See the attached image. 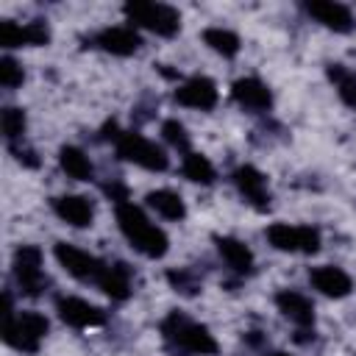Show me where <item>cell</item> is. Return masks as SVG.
Masks as SVG:
<instances>
[{"label": "cell", "instance_id": "obj_1", "mask_svg": "<svg viewBox=\"0 0 356 356\" xmlns=\"http://www.w3.org/2000/svg\"><path fill=\"white\" fill-rule=\"evenodd\" d=\"M159 331H161L164 345H167L170 353H175V356H214V353L220 350L214 334H211L203 323L192 320L189 314H184V312H178V309H172V312L161 320Z\"/></svg>", "mask_w": 356, "mask_h": 356}, {"label": "cell", "instance_id": "obj_2", "mask_svg": "<svg viewBox=\"0 0 356 356\" xmlns=\"http://www.w3.org/2000/svg\"><path fill=\"white\" fill-rule=\"evenodd\" d=\"M114 217H117V225L122 231V236L128 239V245L142 253L145 259H161L167 250H170V239L167 234L153 225L147 220V214L134 203V200H120L114 203Z\"/></svg>", "mask_w": 356, "mask_h": 356}, {"label": "cell", "instance_id": "obj_3", "mask_svg": "<svg viewBox=\"0 0 356 356\" xmlns=\"http://www.w3.org/2000/svg\"><path fill=\"white\" fill-rule=\"evenodd\" d=\"M122 14L128 19L131 28H145L156 36H175L181 31V14L178 8L167 6V3H145V0H134L122 6Z\"/></svg>", "mask_w": 356, "mask_h": 356}, {"label": "cell", "instance_id": "obj_4", "mask_svg": "<svg viewBox=\"0 0 356 356\" xmlns=\"http://www.w3.org/2000/svg\"><path fill=\"white\" fill-rule=\"evenodd\" d=\"M47 328H50L47 317L33 309L3 317V339L8 348H14L19 353H36L42 339L47 337Z\"/></svg>", "mask_w": 356, "mask_h": 356}, {"label": "cell", "instance_id": "obj_5", "mask_svg": "<svg viewBox=\"0 0 356 356\" xmlns=\"http://www.w3.org/2000/svg\"><path fill=\"white\" fill-rule=\"evenodd\" d=\"M114 150L122 161H131L147 172H164L170 167L167 153L156 142H150L147 136H142L136 131H120L114 139Z\"/></svg>", "mask_w": 356, "mask_h": 356}, {"label": "cell", "instance_id": "obj_6", "mask_svg": "<svg viewBox=\"0 0 356 356\" xmlns=\"http://www.w3.org/2000/svg\"><path fill=\"white\" fill-rule=\"evenodd\" d=\"M42 248L36 245H19L14 250V259H11V270H14V281L19 286L22 295L28 298H39L47 286V275L42 270Z\"/></svg>", "mask_w": 356, "mask_h": 356}, {"label": "cell", "instance_id": "obj_7", "mask_svg": "<svg viewBox=\"0 0 356 356\" xmlns=\"http://www.w3.org/2000/svg\"><path fill=\"white\" fill-rule=\"evenodd\" d=\"M264 236L281 253H317L320 250V231L314 225L270 222Z\"/></svg>", "mask_w": 356, "mask_h": 356}, {"label": "cell", "instance_id": "obj_8", "mask_svg": "<svg viewBox=\"0 0 356 356\" xmlns=\"http://www.w3.org/2000/svg\"><path fill=\"white\" fill-rule=\"evenodd\" d=\"M53 256L56 261L64 267V273H70L72 278L78 281H92L97 284V278L103 275L106 270V261H100L97 256H92L89 250L78 248V245H70V242H56L53 245Z\"/></svg>", "mask_w": 356, "mask_h": 356}, {"label": "cell", "instance_id": "obj_9", "mask_svg": "<svg viewBox=\"0 0 356 356\" xmlns=\"http://www.w3.org/2000/svg\"><path fill=\"white\" fill-rule=\"evenodd\" d=\"M231 181H234L236 192L242 195V200L250 203L256 211H267L270 209V184H267L261 170H256L253 164H239L231 172Z\"/></svg>", "mask_w": 356, "mask_h": 356}, {"label": "cell", "instance_id": "obj_10", "mask_svg": "<svg viewBox=\"0 0 356 356\" xmlns=\"http://www.w3.org/2000/svg\"><path fill=\"white\" fill-rule=\"evenodd\" d=\"M175 103L184 108H195V111H211L217 106V83L209 75H192L184 83H178V89L172 92Z\"/></svg>", "mask_w": 356, "mask_h": 356}, {"label": "cell", "instance_id": "obj_11", "mask_svg": "<svg viewBox=\"0 0 356 356\" xmlns=\"http://www.w3.org/2000/svg\"><path fill=\"white\" fill-rule=\"evenodd\" d=\"M56 312L61 317V323L72 325V328H97L106 323V312L83 298L75 295H58L56 298Z\"/></svg>", "mask_w": 356, "mask_h": 356}, {"label": "cell", "instance_id": "obj_12", "mask_svg": "<svg viewBox=\"0 0 356 356\" xmlns=\"http://www.w3.org/2000/svg\"><path fill=\"white\" fill-rule=\"evenodd\" d=\"M50 42V28L42 19H31V22H14V19H3L0 22V44L3 47H42Z\"/></svg>", "mask_w": 356, "mask_h": 356}, {"label": "cell", "instance_id": "obj_13", "mask_svg": "<svg viewBox=\"0 0 356 356\" xmlns=\"http://www.w3.org/2000/svg\"><path fill=\"white\" fill-rule=\"evenodd\" d=\"M303 11L334 33H350L356 25L353 11L337 0H309V3H303Z\"/></svg>", "mask_w": 356, "mask_h": 356}, {"label": "cell", "instance_id": "obj_14", "mask_svg": "<svg viewBox=\"0 0 356 356\" xmlns=\"http://www.w3.org/2000/svg\"><path fill=\"white\" fill-rule=\"evenodd\" d=\"M231 97L239 108L250 111V114H261V111H270L273 106V92L264 81H259L256 75H245V78H236L231 83Z\"/></svg>", "mask_w": 356, "mask_h": 356}, {"label": "cell", "instance_id": "obj_15", "mask_svg": "<svg viewBox=\"0 0 356 356\" xmlns=\"http://www.w3.org/2000/svg\"><path fill=\"white\" fill-rule=\"evenodd\" d=\"M95 47H100L103 53H111V56H134L139 47H142V36L136 33V28L131 25H108L103 31H97L92 39H89Z\"/></svg>", "mask_w": 356, "mask_h": 356}, {"label": "cell", "instance_id": "obj_16", "mask_svg": "<svg viewBox=\"0 0 356 356\" xmlns=\"http://www.w3.org/2000/svg\"><path fill=\"white\" fill-rule=\"evenodd\" d=\"M50 209L61 222L72 228H89L95 220V203L86 195H56L50 200Z\"/></svg>", "mask_w": 356, "mask_h": 356}, {"label": "cell", "instance_id": "obj_17", "mask_svg": "<svg viewBox=\"0 0 356 356\" xmlns=\"http://www.w3.org/2000/svg\"><path fill=\"white\" fill-rule=\"evenodd\" d=\"M309 284H312L320 295L334 298V300L348 298L350 289H353L350 275H348L342 267H337V264H317V267H312V270H309Z\"/></svg>", "mask_w": 356, "mask_h": 356}, {"label": "cell", "instance_id": "obj_18", "mask_svg": "<svg viewBox=\"0 0 356 356\" xmlns=\"http://www.w3.org/2000/svg\"><path fill=\"white\" fill-rule=\"evenodd\" d=\"M275 306L298 328H314V303L303 292H298V289H281V292H275Z\"/></svg>", "mask_w": 356, "mask_h": 356}, {"label": "cell", "instance_id": "obj_19", "mask_svg": "<svg viewBox=\"0 0 356 356\" xmlns=\"http://www.w3.org/2000/svg\"><path fill=\"white\" fill-rule=\"evenodd\" d=\"M214 245H217V253L222 256V261L234 270V273H239V275H250L253 273V264H256V259H253V250L242 242V239H236V236H214Z\"/></svg>", "mask_w": 356, "mask_h": 356}, {"label": "cell", "instance_id": "obj_20", "mask_svg": "<svg viewBox=\"0 0 356 356\" xmlns=\"http://www.w3.org/2000/svg\"><path fill=\"white\" fill-rule=\"evenodd\" d=\"M97 286H100L111 300H128V295L134 292V289H131V267L122 264V261L106 264L103 275L97 278Z\"/></svg>", "mask_w": 356, "mask_h": 356}, {"label": "cell", "instance_id": "obj_21", "mask_svg": "<svg viewBox=\"0 0 356 356\" xmlns=\"http://www.w3.org/2000/svg\"><path fill=\"white\" fill-rule=\"evenodd\" d=\"M145 203H147L159 217H164V220L181 222V220L186 217V203H184V197H181L175 189H153V192H147Z\"/></svg>", "mask_w": 356, "mask_h": 356}, {"label": "cell", "instance_id": "obj_22", "mask_svg": "<svg viewBox=\"0 0 356 356\" xmlns=\"http://www.w3.org/2000/svg\"><path fill=\"white\" fill-rule=\"evenodd\" d=\"M58 164L67 172V178H72V181H92L95 178L92 159L81 147H75V145H64L58 150Z\"/></svg>", "mask_w": 356, "mask_h": 356}, {"label": "cell", "instance_id": "obj_23", "mask_svg": "<svg viewBox=\"0 0 356 356\" xmlns=\"http://www.w3.org/2000/svg\"><path fill=\"white\" fill-rule=\"evenodd\" d=\"M181 175H184L186 181H192V184L209 186V184H214V178H217V170H214V164H211L203 153L186 150L184 159H181Z\"/></svg>", "mask_w": 356, "mask_h": 356}, {"label": "cell", "instance_id": "obj_24", "mask_svg": "<svg viewBox=\"0 0 356 356\" xmlns=\"http://www.w3.org/2000/svg\"><path fill=\"white\" fill-rule=\"evenodd\" d=\"M203 44H206L209 50H214L217 56H222V58H234V56L239 53V47H242L239 36H236L231 28H222V25L206 28V31H203Z\"/></svg>", "mask_w": 356, "mask_h": 356}, {"label": "cell", "instance_id": "obj_25", "mask_svg": "<svg viewBox=\"0 0 356 356\" xmlns=\"http://www.w3.org/2000/svg\"><path fill=\"white\" fill-rule=\"evenodd\" d=\"M328 78H331L337 95L342 97V103L356 108V72L348 70L345 64H328Z\"/></svg>", "mask_w": 356, "mask_h": 356}, {"label": "cell", "instance_id": "obj_26", "mask_svg": "<svg viewBox=\"0 0 356 356\" xmlns=\"http://www.w3.org/2000/svg\"><path fill=\"white\" fill-rule=\"evenodd\" d=\"M0 125H3V136H6L8 145L22 142V136H25V125H28L25 111L17 108V106H6L3 114H0Z\"/></svg>", "mask_w": 356, "mask_h": 356}, {"label": "cell", "instance_id": "obj_27", "mask_svg": "<svg viewBox=\"0 0 356 356\" xmlns=\"http://www.w3.org/2000/svg\"><path fill=\"white\" fill-rule=\"evenodd\" d=\"M161 136H164V142L167 145H172L175 150H189V134H186V125L181 122V120H175V117H170V120H164L161 122Z\"/></svg>", "mask_w": 356, "mask_h": 356}, {"label": "cell", "instance_id": "obj_28", "mask_svg": "<svg viewBox=\"0 0 356 356\" xmlns=\"http://www.w3.org/2000/svg\"><path fill=\"white\" fill-rule=\"evenodd\" d=\"M22 81H25L22 64L11 56H3L0 58V83H3V89H17V86H22Z\"/></svg>", "mask_w": 356, "mask_h": 356}, {"label": "cell", "instance_id": "obj_29", "mask_svg": "<svg viewBox=\"0 0 356 356\" xmlns=\"http://www.w3.org/2000/svg\"><path fill=\"white\" fill-rule=\"evenodd\" d=\"M167 281H170V286H172L175 292H184V295H195V292L200 289L197 278H195L189 270H170V273H167Z\"/></svg>", "mask_w": 356, "mask_h": 356}, {"label": "cell", "instance_id": "obj_30", "mask_svg": "<svg viewBox=\"0 0 356 356\" xmlns=\"http://www.w3.org/2000/svg\"><path fill=\"white\" fill-rule=\"evenodd\" d=\"M8 150H11V156L22 164V167H39V159H36V153L31 150V147H25L22 142H14V145H8Z\"/></svg>", "mask_w": 356, "mask_h": 356}, {"label": "cell", "instance_id": "obj_31", "mask_svg": "<svg viewBox=\"0 0 356 356\" xmlns=\"http://www.w3.org/2000/svg\"><path fill=\"white\" fill-rule=\"evenodd\" d=\"M270 356H289V353H284V350H275V353H270Z\"/></svg>", "mask_w": 356, "mask_h": 356}]
</instances>
